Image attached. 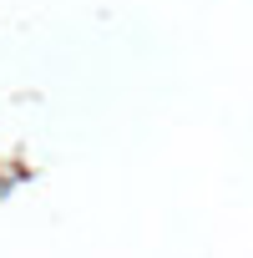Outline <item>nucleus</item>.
Listing matches in <instances>:
<instances>
[{
  "instance_id": "nucleus-1",
  "label": "nucleus",
  "mask_w": 253,
  "mask_h": 258,
  "mask_svg": "<svg viewBox=\"0 0 253 258\" xmlns=\"http://www.w3.org/2000/svg\"><path fill=\"white\" fill-rule=\"evenodd\" d=\"M0 187H6V182H0Z\"/></svg>"
}]
</instances>
